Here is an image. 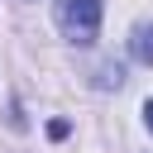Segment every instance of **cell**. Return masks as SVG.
Segmentation results:
<instances>
[{
	"label": "cell",
	"instance_id": "cell-2",
	"mask_svg": "<svg viewBox=\"0 0 153 153\" xmlns=\"http://www.w3.org/2000/svg\"><path fill=\"white\" fill-rule=\"evenodd\" d=\"M129 53H134L143 67H153V24H139V29H134V38H129Z\"/></svg>",
	"mask_w": 153,
	"mask_h": 153
},
{
	"label": "cell",
	"instance_id": "cell-3",
	"mask_svg": "<svg viewBox=\"0 0 153 153\" xmlns=\"http://www.w3.org/2000/svg\"><path fill=\"white\" fill-rule=\"evenodd\" d=\"M120 81H124V67H120V62H105V67L96 72V86H100V91H110V86H120Z\"/></svg>",
	"mask_w": 153,
	"mask_h": 153
},
{
	"label": "cell",
	"instance_id": "cell-1",
	"mask_svg": "<svg viewBox=\"0 0 153 153\" xmlns=\"http://www.w3.org/2000/svg\"><path fill=\"white\" fill-rule=\"evenodd\" d=\"M57 29L76 48L96 43V33H100V0H62L57 5Z\"/></svg>",
	"mask_w": 153,
	"mask_h": 153
},
{
	"label": "cell",
	"instance_id": "cell-4",
	"mask_svg": "<svg viewBox=\"0 0 153 153\" xmlns=\"http://www.w3.org/2000/svg\"><path fill=\"white\" fill-rule=\"evenodd\" d=\"M143 124H148V129H153V100H148V105H143Z\"/></svg>",
	"mask_w": 153,
	"mask_h": 153
}]
</instances>
